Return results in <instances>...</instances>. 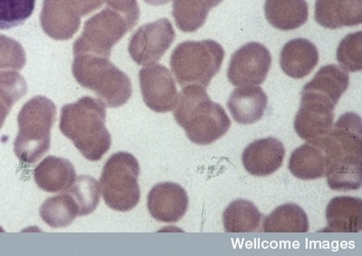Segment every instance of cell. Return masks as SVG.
I'll return each instance as SVG.
<instances>
[{"label": "cell", "mask_w": 362, "mask_h": 256, "mask_svg": "<svg viewBox=\"0 0 362 256\" xmlns=\"http://www.w3.org/2000/svg\"><path fill=\"white\" fill-rule=\"evenodd\" d=\"M35 0H0V30L19 27L33 14Z\"/></svg>", "instance_id": "obj_30"}, {"label": "cell", "mask_w": 362, "mask_h": 256, "mask_svg": "<svg viewBox=\"0 0 362 256\" xmlns=\"http://www.w3.org/2000/svg\"><path fill=\"white\" fill-rule=\"evenodd\" d=\"M105 122V103L100 99L85 96L63 107L59 127L86 160L98 161L112 146V136Z\"/></svg>", "instance_id": "obj_1"}, {"label": "cell", "mask_w": 362, "mask_h": 256, "mask_svg": "<svg viewBox=\"0 0 362 256\" xmlns=\"http://www.w3.org/2000/svg\"><path fill=\"white\" fill-rule=\"evenodd\" d=\"M337 60L349 72H360L362 69V33L349 34L341 41L337 50Z\"/></svg>", "instance_id": "obj_31"}, {"label": "cell", "mask_w": 362, "mask_h": 256, "mask_svg": "<svg viewBox=\"0 0 362 256\" xmlns=\"http://www.w3.org/2000/svg\"><path fill=\"white\" fill-rule=\"evenodd\" d=\"M171 0H144L145 3H147L148 5L150 6H163L170 3Z\"/></svg>", "instance_id": "obj_34"}, {"label": "cell", "mask_w": 362, "mask_h": 256, "mask_svg": "<svg viewBox=\"0 0 362 256\" xmlns=\"http://www.w3.org/2000/svg\"><path fill=\"white\" fill-rule=\"evenodd\" d=\"M315 17L325 28L357 27L362 23V0H316Z\"/></svg>", "instance_id": "obj_18"}, {"label": "cell", "mask_w": 362, "mask_h": 256, "mask_svg": "<svg viewBox=\"0 0 362 256\" xmlns=\"http://www.w3.org/2000/svg\"><path fill=\"white\" fill-rule=\"evenodd\" d=\"M224 58L225 51L218 42L186 41L171 54L170 66L180 86L196 84L206 88L221 71Z\"/></svg>", "instance_id": "obj_5"}, {"label": "cell", "mask_w": 362, "mask_h": 256, "mask_svg": "<svg viewBox=\"0 0 362 256\" xmlns=\"http://www.w3.org/2000/svg\"><path fill=\"white\" fill-rule=\"evenodd\" d=\"M263 230L264 233H307L308 216L296 204H284L264 219Z\"/></svg>", "instance_id": "obj_25"}, {"label": "cell", "mask_w": 362, "mask_h": 256, "mask_svg": "<svg viewBox=\"0 0 362 256\" xmlns=\"http://www.w3.org/2000/svg\"><path fill=\"white\" fill-rule=\"evenodd\" d=\"M27 93L28 84L21 74L12 70L0 72V129L12 107Z\"/></svg>", "instance_id": "obj_28"}, {"label": "cell", "mask_w": 362, "mask_h": 256, "mask_svg": "<svg viewBox=\"0 0 362 256\" xmlns=\"http://www.w3.org/2000/svg\"><path fill=\"white\" fill-rule=\"evenodd\" d=\"M79 206V216H88L95 211L100 203V186L95 178L82 175L66 190Z\"/></svg>", "instance_id": "obj_29"}, {"label": "cell", "mask_w": 362, "mask_h": 256, "mask_svg": "<svg viewBox=\"0 0 362 256\" xmlns=\"http://www.w3.org/2000/svg\"><path fill=\"white\" fill-rule=\"evenodd\" d=\"M34 178L45 192H66L76 180V173L66 158L48 156L35 168Z\"/></svg>", "instance_id": "obj_22"}, {"label": "cell", "mask_w": 362, "mask_h": 256, "mask_svg": "<svg viewBox=\"0 0 362 256\" xmlns=\"http://www.w3.org/2000/svg\"><path fill=\"white\" fill-rule=\"evenodd\" d=\"M326 233H358L362 230V200L360 197H334L326 209Z\"/></svg>", "instance_id": "obj_21"}, {"label": "cell", "mask_w": 362, "mask_h": 256, "mask_svg": "<svg viewBox=\"0 0 362 256\" xmlns=\"http://www.w3.org/2000/svg\"><path fill=\"white\" fill-rule=\"evenodd\" d=\"M349 86L350 76L347 71L336 64H329L322 66L311 82L303 87L302 96L312 97L335 108Z\"/></svg>", "instance_id": "obj_16"}, {"label": "cell", "mask_w": 362, "mask_h": 256, "mask_svg": "<svg viewBox=\"0 0 362 256\" xmlns=\"http://www.w3.org/2000/svg\"><path fill=\"white\" fill-rule=\"evenodd\" d=\"M40 216L52 228H67L79 216V206L66 192L51 197L40 207Z\"/></svg>", "instance_id": "obj_27"}, {"label": "cell", "mask_w": 362, "mask_h": 256, "mask_svg": "<svg viewBox=\"0 0 362 256\" xmlns=\"http://www.w3.org/2000/svg\"><path fill=\"white\" fill-rule=\"evenodd\" d=\"M145 105L155 112L173 111L176 105L177 90L173 74L163 64H153L142 68L139 74Z\"/></svg>", "instance_id": "obj_12"}, {"label": "cell", "mask_w": 362, "mask_h": 256, "mask_svg": "<svg viewBox=\"0 0 362 256\" xmlns=\"http://www.w3.org/2000/svg\"><path fill=\"white\" fill-rule=\"evenodd\" d=\"M56 120L57 106L47 97L35 96L23 105L14 142V152L19 161L35 164L49 151L51 129Z\"/></svg>", "instance_id": "obj_3"}, {"label": "cell", "mask_w": 362, "mask_h": 256, "mask_svg": "<svg viewBox=\"0 0 362 256\" xmlns=\"http://www.w3.org/2000/svg\"><path fill=\"white\" fill-rule=\"evenodd\" d=\"M108 8L124 16L130 31L138 24L140 19V8L137 0H103Z\"/></svg>", "instance_id": "obj_33"}, {"label": "cell", "mask_w": 362, "mask_h": 256, "mask_svg": "<svg viewBox=\"0 0 362 256\" xmlns=\"http://www.w3.org/2000/svg\"><path fill=\"white\" fill-rule=\"evenodd\" d=\"M272 64L269 50L251 42L235 51L228 69V78L234 86H259L266 81Z\"/></svg>", "instance_id": "obj_11"}, {"label": "cell", "mask_w": 362, "mask_h": 256, "mask_svg": "<svg viewBox=\"0 0 362 256\" xmlns=\"http://www.w3.org/2000/svg\"><path fill=\"white\" fill-rule=\"evenodd\" d=\"M264 14L274 28L294 30L308 21L309 6L306 0H266Z\"/></svg>", "instance_id": "obj_23"}, {"label": "cell", "mask_w": 362, "mask_h": 256, "mask_svg": "<svg viewBox=\"0 0 362 256\" xmlns=\"http://www.w3.org/2000/svg\"><path fill=\"white\" fill-rule=\"evenodd\" d=\"M286 149L277 139H257L249 144L242 154L245 170L257 177H267L279 170L284 163Z\"/></svg>", "instance_id": "obj_15"}, {"label": "cell", "mask_w": 362, "mask_h": 256, "mask_svg": "<svg viewBox=\"0 0 362 256\" xmlns=\"http://www.w3.org/2000/svg\"><path fill=\"white\" fill-rule=\"evenodd\" d=\"M27 56L22 45L13 38L0 35V72L21 71L25 66Z\"/></svg>", "instance_id": "obj_32"}, {"label": "cell", "mask_w": 362, "mask_h": 256, "mask_svg": "<svg viewBox=\"0 0 362 256\" xmlns=\"http://www.w3.org/2000/svg\"><path fill=\"white\" fill-rule=\"evenodd\" d=\"M103 0H44L42 29L54 40H70L79 30L81 18L101 8Z\"/></svg>", "instance_id": "obj_8"}, {"label": "cell", "mask_w": 362, "mask_h": 256, "mask_svg": "<svg viewBox=\"0 0 362 256\" xmlns=\"http://www.w3.org/2000/svg\"><path fill=\"white\" fill-rule=\"evenodd\" d=\"M140 173L137 158L128 152H117L109 158L103 167L100 190L110 209L128 212L137 206L141 199Z\"/></svg>", "instance_id": "obj_6"}, {"label": "cell", "mask_w": 362, "mask_h": 256, "mask_svg": "<svg viewBox=\"0 0 362 256\" xmlns=\"http://www.w3.org/2000/svg\"><path fill=\"white\" fill-rule=\"evenodd\" d=\"M316 45L305 38H296L284 45L280 54V66L291 78L302 79L319 63Z\"/></svg>", "instance_id": "obj_19"}, {"label": "cell", "mask_w": 362, "mask_h": 256, "mask_svg": "<svg viewBox=\"0 0 362 256\" xmlns=\"http://www.w3.org/2000/svg\"><path fill=\"white\" fill-rule=\"evenodd\" d=\"M329 167V158L322 141L300 146L293 151L288 163L291 173L303 180L326 177Z\"/></svg>", "instance_id": "obj_17"}, {"label": "cell", "mask_w": 362, "mask_h": 256, "mask_svg": "<svg viewBox=\"0 0 362 256\" xmlns=\"http://www.w3.org/2000/svg\"><path fill=\"white\" fill-rule=\"evenodd\" d=\"M267 96L260 87L239 86L229 96L228 108L239 124H253L261 120L267 107Z\"/></svg>", "instance_id": "obj_20"}, {"label": "cell", "mask_w": 362, "mask_h": 256, "mask_svg": "<svg viewBox=\"0 0 362 256\" xmlns=\"http://www.w3.org/2000/svg\"><path fill=\"white\" fill-rule=\"evenodd\" d=\"M148 210L157 221L179 222L189 207V197L180 185L163 182L155 185L148 196Z\"/></svg>", "instance_id": "obj_14"}, {"label": "cell", "mask_w": 362, "mask_h": 256, "mask_svg": "<svg viewBox=\"0 0 362 256\" xmlns=\"http://www.w3.org/2000/svg\"><path fill=\"white\" fill-rule=\"evenodd\" d=\"M362 128L360 115L344 113L322 139L329 158V168L362 164Z\"/></svg>", "instance_id": "obj_9"}, {"label": "cell", "mask_w": 362, "mask_h": 256, "mask_svg": "<svg viewBox=\"0 0 362 256\" xmlns=\"http://www.w3.org/2000/svg\"><path fill=\"white\" fill-rule=\"evenodd\" d=\"M173 116L197 145H209L228 132L231 121L223 107L209 98L205 87L187 86L177 95Z\"/></svg>", "instance_id": "obj_2"}, {"label": "cell", "mask_w": 362, "mask_h": 256, "mask_svg": "<svg viewBox=\"0 0 362 256\" xmlns=\"http://www.w3.org/2000/svg\"><path fill=\"white\" fill-rule=\"evenodd\" d=\"M334 109L321 100L302 96L294 129L307 142H319L327 137L334 121Z\"/></svg>", "instance_id": "obj_13"}, {"label": "cell", "mask_w": 362, "mask_h": 256, "mask_svg": "<svg viewBox=\"0 0 362 256\" xmlns=\"http://www.w3.org/2000/svg\"><path fill=\"white\" fill-rule=\"evenodd\" d=\"M175 37V30L169 19H158L134 32L129 43V54L139 66H150L161 59Z\"/></svg>", "instance_id": "obj_10"}, {"label": "cell", "mask_w": 362, "mask_h": 256, "mask_svg": "<svg viewBox=\"0 0 362 256\" xmlns=\"http://www.w3.org/2000/svg\"><path fill=\"white\" fill-rule=\"evenodd\" d=\"M262 214L251 201L238 199L226 207L223 223L226 233H251L259 228Z\"/></svg>", "instance_id": "obj_26"}, {"label": "cell", "mask_w": 362, "mask_h": 256, "mask_svg": "<svg viewBox=\"0 0 362 256\" xmlns=\"http://www.w3.org/2000/svg\"><path fill=\"white\" fill-rule=\"evenodd\" d=\"M223 0H173V16L176 25L184 33H192L205 24L210 9Z\"/></svg>", "instance_id": "obj_24"}, {"label": "cell", "mask_w": 362, "mask_h": 256, "mask_svg": "<svg viewBox=\"0 0 362 256\" xmlns=\"http://www.w3.org/2000/svg\"><path fill=\"white\" fill-rule=\"evenodd\" d=\"M130 32L124 16L111 8L103 9L83 25L82 35L74 42V56L92 54L110 58L112 47Z\"/></svg>", "instance_id": "obj_7"}, {"label": "cell", "mask_w": 362, "mask_h": 256, "mask_svg": "<svg viewBox=\"0 0 362 256\" xmlns=\"http://www.w3.org/2000/svg\"><path fill=\"white\" fill-rule=\"evenodd\" d=\"M72 72L81 86L93 91L109 108H119L131 99V79L109 58L92 54H77L74 58Z\"/></svg>", "instance_id": "obj_4"}]
</instances>
